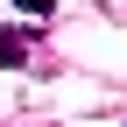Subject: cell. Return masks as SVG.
I'll return each mask as SVG.
<instances>
[{
  "instance_id": "1",
  "label": "cell",
  "mask_w": 127,
  "mask_h": 127,
  "mask_svg": "<svg viewBox=\"0 0 127 127\" xmlns=\"http://www.w3.org/2000/svg\"><path fill=\"white\" fill-rule=\"evenodd\" d=\"M28 57H35V35H28V28H0V64H7V71H21Z\"/></svg>"
},
{
  "instance_id": "2",
  "label": "cell",
  "mask_w": 127,
  "mask_h": 127,
  "mask_svg": "<svg viewBox=\"0 0 127 127\" xmlns=\"http://www.w3.org/2000/svg\"><path fill=\"white\" fill-rule=\"evenodd\" d=\"M14 7H21V14H28V21H50V14H57V7H50V0H14Z\"/></svg>"
}]
</instances>
